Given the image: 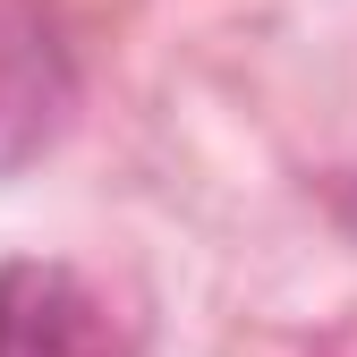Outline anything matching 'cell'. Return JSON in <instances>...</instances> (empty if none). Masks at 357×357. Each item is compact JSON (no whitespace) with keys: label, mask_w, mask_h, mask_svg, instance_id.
Wrapping results in <instances>:
<instances>
[{"label":"cell","mask_w":357,"mask_h":357,"mask_svg":"<svg viewBox=\"0 0 357 357\" xmlns=\"http://www.w3.org/2000/svg\"><path fill=\"white\" fill-rule=\"evenodd\" d=\"M77 119V52L52 0H0V178L34 170Z\"/></svg>","instance_id":"cell-1"},{"label":"cell","mask_w":357,"mask_h":357,"mask_svg":"<svg viewBox=\"0 0 357 357\" xmlns=\"http://www.w3.org/2000/svg\"><path fill=\"white\" fill-rule=\"evenodd\" d=\"M0 357H111V315L68 264H0Z\"/></svg>","instance_id":"cell-2"}]
</instances>
